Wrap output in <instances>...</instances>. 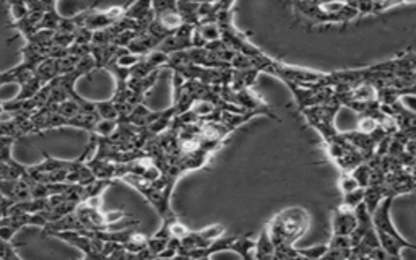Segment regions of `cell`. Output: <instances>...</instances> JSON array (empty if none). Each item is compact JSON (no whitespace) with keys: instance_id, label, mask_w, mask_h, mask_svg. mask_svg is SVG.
Wrapping results in <instances>:
<instances>
[{"instance_id":"6da1fadb","label":"cell","mask_w":416,"mask_h":260,"mask_svg":"<svg viewBox=\"0 0 416 260\" xmlns=\"http://www.w3.org/2000/svg\"><path fill=\"white\" fill-rule=\"evenodd\" d=\"M96 143L90 139L88 147L78 160H57L54 156L46 155L45 161L36 166H26V176L41 184H77V186H90L96 179L93 171L86 161L95 155Z\"/></svg>"},{"instance_id":"7a4b0ae2","label":"cell","mask_w":416,"mask_h":260,"mask_svg":"<svg viewBox=\"0 0 416 260\" xmlns=\"http://www.w3.org/2000/svg\"><path fill=\"white\" fill-rule=\"evenodd\" d=\"M99 197H91L88 200L82 202L72 213L64 217L59 222L47 224L42 229L46 236H56L57 233H80V235H86V233H98V231H108L111 226L114 218L103 215L101 206H99Z\"/></svg>"},{"instance_id":"3957f363","label":"cell","mask_w":416,"mask_h":260,"mask_svg":"<svg viewBox=\"0 0 416 260\" xmlns=\"http://www.w3.org/2000/svg\"><path fill=\"white\" fill-rule=\"evenodd\" d=\"M310 226V215L299 206L284 209L267 223L265 231L269 235L273 249L277 252L295 249V242L301 239Z\"/></svg>"},{"instance_id":"277c9868","label":"cell","mask_w":416,"mask_h":260,"mask_svg":"<svg viewBox=\"0 0 416 260\" xmlns=\"http://www.w3.org/2000/svg\"><path fill=\"white\" fill-rule=\"evenodd\" d=\"M393 197H387L380 202L378 210L372 213V224H374V231L378 235L379 244L385 252L393 260H402V250L404 249H416V244H411L404 236L398 235L395 226L392 224L391 220V205Z\"/></svg>"},{"instance_id":"5b68a950","label":"cell","mask_w":416,"mask_h":260,"mask_svg":"<svg viewBox=\"0 0 416 260\" xmlns=\"http://www.w3.org/2000/svg\"><path fill=\"white\" fill-rule=\"evenodd\" d=\"M358 228L356 211L347 206L340 205L334 211L332 217V236L337 237H352V235Z\"/></svg>"},{"instance_id":"8992f818","label":"cell","mask_w":416,"mask_h":260,"mask_svg":"<svg viewBox=\"0 0 416 260\" xmlns=\"http://www.w3.org/2000/svg\"><path fill=\"white\" fill-rule=\"evenodd\" d=\"M339 189L343 196H348V193H352L356 191V189H360V184H358V180L353 178L352 173H340Z\"/></svg>"}]
</instances>
